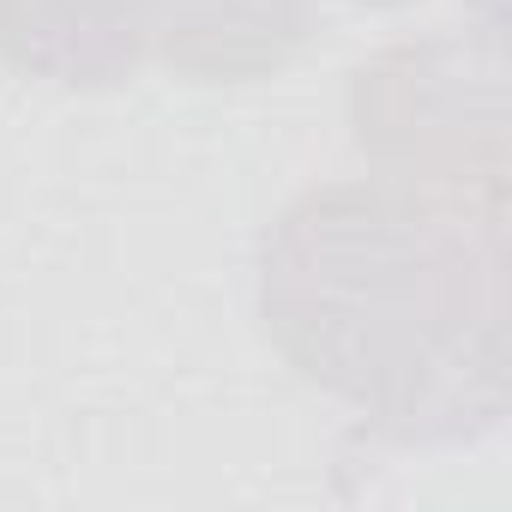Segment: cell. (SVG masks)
I'll return each mask as SVG.
<instances>
[{
  "label": "cell",
  "instance_id": "2",
  "mask_svg": "<svg viewBox=\"0 0 512 512\" xmlns=\"http://www.w3.org/2000/svg\"><path fill=\"white\" fill-rule=\"evenodd\" d=\"M350 139L368 175L506 211V85L494 37L392 43L350 73Z\"/></svg>",
  "mask_w": 512,
  "mask_h": 512
},
{
  "label": "cell",
  "instance_id": "1",
  "mask_svg": "<svg viewBox=\"0 0 512 512\" xmlns=\"http://www.w3.org/2000/svg\"><path fill=\"white\" fill-rule=\"evenodd\" d=\"M260 320L374 434L476 440L506 416V211L320 181L260 235Z\"/></svg>",
  "mask_w": 512,
  "mask_h": 512
},
{
  "label": "cell",
  "instance_id": "5",
  "mask_svg": "<svg viewBox=\"0 0 512 512\" xmlns=\"http://www.w3.org/2000/svg\"><path fill=\"white\" fill-rule=\"evenodd\" d=\"M350 7H410V0H350Z\"/></svg>",
  "mask_w": 512,
  "mask_h": 512
},
{
  "label": "cell",
  "instance_id": "4",
  "mask_svg": "<svg viewBox=\"0 0 512 512\" xmlns=\"http://www.w3.org/2000/svg\"><path fill=\"white\" fill-rule=\"evenodd\" d=\"M0 61L55 91H115L145 67L139 0H0Z\"/></svg>",
  "mask_w": 512,
  "mask_h": 512
},
{
  "label": "cell",
  "instance_id": "3",
  "mask_svg": "<svg viewBox=\"0 0 512 512\" xmlns=\"http://www.w3.org/2000/svg\"><path fill=\"white\" fill-rule=\"evenodd\" d=\"M145 61L187 85H253L314 37V0H139Z\"/></svg>",
  "mask_w": 512,
  "mask_h": 512
}]
</instances>
